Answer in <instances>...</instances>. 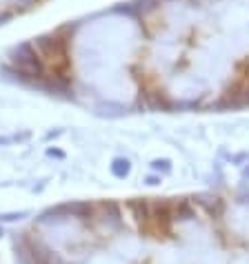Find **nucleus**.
I'll list each match as a JSON object with an SVG mask.
<instances>
[{
	"label": "nucleus",
	"instance_id": "obj_1",
	"mask_svg": "<svg viewBox=\"0 0 249 264\" xmlns=\"http://www.w3.org/2000/svg\"><path fill=\"white\" fill-rule=\"evenodd\" d=\"M22 216H25V213H9V216H0V220H5V222H14V220H20Z\"/></svg>",
	"mask_w": 249,
	"mask_h": 264
},
{
	"label": "nucleus",
	"instance_id": "obj_2",
	"mask_svg": "<svg viewBox=\"0 0 249 264\" xmlns=\"http://www.w3.org/2000/svg\"><path fill=\"white\" fill-rule=\"evenodd\" d=\"M0 235H3V229H0Z\"/></svg>",
	"mask_w": 249,
	"mask_h": 264
}]
</instances>
